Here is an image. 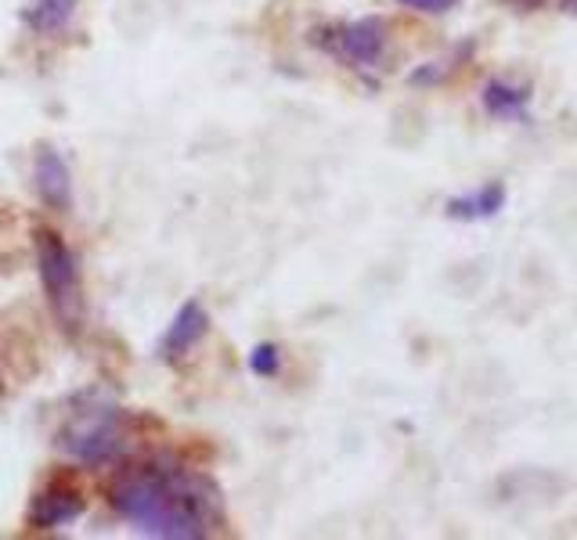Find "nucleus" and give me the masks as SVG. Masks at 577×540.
Here are the masks:
<instances>
[{
    "label": "nucleus",
    "mask_w": 577,
    "mask_h": 540,
    "mask_svg": "<svg viewBox=\"0 0 577 540\" xmlns=\"http://www.w3.org/2000/svg\"><path fill=\"white\" fill-rule=\"evenodd\" d=\"M279 364H282V357H279V346H271V343L256 346L253 354H250V368H253L256 375H264V378L279 375Z\"/></svg>",
    "instance_id": "obj_11"
},
{
    "label": "nucleus",
    "mask_w": 577,
    "mask_h": 540,
    "mask_svg": "<svg viewBox=\"0 0 577 540\" xmlns=\"http://www.w3.org/2000/svg\"><path fill=\"white\" fill-rule=\"evenodd\" d=\"M109 498L130 527L159 540L210 537L221 519V498L210 479L170 461H141L115 472Z\"/></svg>",
    "instance_id": "obj_1"
},
{
    "label": "nucleus",
    "mask_w": 577,
    "mask_h": 540,
    "mask_svg": "<svg viewBox=\"0 0 577 540\" xmlns=\"http://www.w3.org/2000/svg\"><path fill=\"white\" fill-rule=\"evenodd\" d=\"M33 181L37 192L43 198V206L65 213L72 206V173L65 166V159L58 155L54 149H43L33 163Z\"/></svg>",
    "instance_id": "obj_5"
},
{
    "label": "nucleus",
    "mask_w": 577,
    "mask_h": 540,
    "mask_svg": "<svg viewBox=\"0 0 577 540\" xmlns=\"http://www.w3.org/2000/svg\"><path fill=\"white\" fill-rule=\"evenodd\" d=\"M480 101L495 120H527L530 115V86L516 80H487Z\"/></svg>",
    "instance_id": "obj_8"
},
{
    "label": "nucleus",
    "mask_w": 577,
    "mask_h": 540,
    "mask_svg": "<svg viewBox=\"0 0 577 540\" xmlns=\"http://www.w3.org/2000/svg\"><path fill=\"white\" fill-rule=\"evenodd\" d=\"M58 444L69 458L87 465H105L123 455V426L115 407H91L69 421L58 436Z\"/></svg>",
    "instance_id": "obj_3"
},
{
    "label": "nucleus",
    "mask_w": 577,
    "mask_h": 540,
    "mask_svg": "<svg viewBox=\"0 0 577 540\" xmlns=\"http://www.w3.org/2000/svg\"><path fill=\"white\" fill-rule=\"evenodd\" d=\"M325 43H328L332 54L343 58V62L361 65V69H372V65L383 62L386 43H389V29H386L383 19L368 14V19L336 26V29H332V40H325Z\"/></svg>",
    "instance_id": "obj_4"
},
{
    "label": "nucleus",
    "mask_w": 577,
    "mask_h": 540,
    "mask_svg": "<svg viewBox=\"0 0 577 540\" xmlns=\"http://www.w3.org/2000/svg\"><path fill=\"white\" fill-rule=\"evenodd\" d=\"M37 267L43 292L51 299L54 317L62 320L69 332H80L83 325V288H80V267L69 245L54 235V231H37Z\"/></svg>",
    "instance_id": "obj_2"
},
{
    "label": "nucleus",
    "mask_w": 577,
    "mask_h": 540,
    "mask_svg": "<svg viewBox=\"0 0 577 540\" xmlns=\"http://www.w3.org/2000/svg\"><path fill=\"white\" fill-rule=\"evenodd\" d=\"M77 4L80 0H33V4L26 8V26L33 29L40 37H51L58 29H65L69 19L77 14Z\"/></svg>",
    "instance_id": "obj_10"
},
{
    "label": "nucleus",
    "mask_w": 577,
    "mask_h": 540,
    "mask_svg": "<svg viewBox=\"0 0 577 540\" xmlns=\"http://www.w3.org/2000/svg\"><path fill=\"white\" fill-rule=\"evenodd\" d=\"M505 202H509L505 184L502 181H487V184L476 187V192H469V195L447 198L444 213L452 216V221H490V216H498L505 210Z\"/></svg>",
    "instance_id": "obj_7"
},
{
    "label": "nucleus",
    "mask_w": 577,
    "mask_h": 540,
    "mask_svg": "<svg viewBox=\"0 0 577 540\" xmlns=\"http://www.w3.org/2000/svg\"><path fill=\"white\" fill-rule=\"evenodd\" d=\"M80 512H83V498L77 490H48L29 508V522H33L37 530H58L77 519Z\"/></svg>",
    "instance_id": "obj_9"
},
{
    "label": "nucleus",
    "mask_w": 577,
    "mask_h": 540,
    "mask_svg": "<svg viewBox=\"0 0 577 540\" xmlns=\"http://www.w3.org/2000/svg\"><path fill=\"white\" fill-rule=\"evenodd\" d=\"M397 4L423 11V14H447L452 8H458V0H397Z\"/></svg>",
    "instance_id": "obj_12"
},
{
    "label": "nucleus",
    "mask_w": 577,
    "mask_h": 540,
    "mask_svg": "<svg viewBox=\"0 0 577 540\" xmlns=\"http://www.w3.org/2000/svg\"><path fill=\"white\" fill-rule=\"evenodd\" d=\"M206 332H210V314L202 310V303H184L178 310V317H173V325L166 328L159 349H163L166 360H178L184 354H192Z\"/></svg>",
    "instance_id": "obj_6"
},
{
    "label": "nucleus",
    "mask_w": 577,
    "mask_h": 540,
    "mask_svg": "<svg viewBox=\"0 0 577 540\" xmlns=\"http://www.w3.org/2000/svg\"><path fill=\"white\" fill-rule=\"evenodd\" d=\"M498 4H505L509 11H541L548 8V0H498Z\"/></svg>",
    "instance_id": "obj_13"
}]
</instances>
